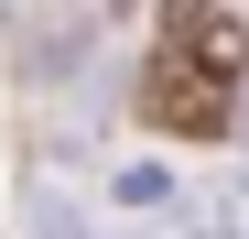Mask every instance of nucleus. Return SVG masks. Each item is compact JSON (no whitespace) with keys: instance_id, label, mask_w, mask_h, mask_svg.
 I'll return each instance as SVG.
<instances>
[{"instance_id":"obj_1","label":"nucleus","mask_w":249,"mask_h":239,"mask_svg":"<svg viewBox=\"0 0 249 239\" xmlns=\"http://www.w3.org/2000/svg\"><path fill=\"white\" fill-rule=\"evenodd\" d=\"M184 218H195V239H249V174H206L184 196Z\"/></svg>"},{"instance_id":"obj_2","label":"nucleus","mask_w":249,"mask_h":239,"mask_svg":"<svg viewBox=\"0 0 249 239\" xmlns=\"http://www.w3.org/2000/svg\"><path fill=\"white\" fill-rule=\"evenodd\" d=\"M33 239H130V228H108V218H87L76 196H44V207H33Z\"/></svg>"},{"instance_id":"obj_3","label":"nucleus","mask_w":249,"mask_h":239,"mask_svg":"<svg viewBox=\"0 0 249 239\" xmlns=\"http://www.w3.org/2000/svg\"><path fill=\"white\" fill-rule=\"evenodd\" d=\"M238 131H249V109H238Z\"/></svg>"}]
</instances>
